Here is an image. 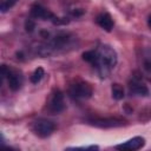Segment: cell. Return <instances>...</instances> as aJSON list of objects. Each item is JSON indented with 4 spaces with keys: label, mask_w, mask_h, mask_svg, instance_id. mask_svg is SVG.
<instances>
[{
    "label": "cell",
    "mask_w": 151,
    "mask_h": 151,
    "mask_svg": "<svg viewBox=\"0 0 151 151\" xmlns=\"http://www.w3.org/2000/svg\"><path fill=\"white\" fill-rule=\"evenodd\" d=\"M7 83H8V87L12 90V91H18L21 85H22V81H24V77L21 74L20 71L18 70H12L9 68V72L7 74Z\"/></svg>",
    "instance_id": "obj_8"
},
{
    "label": "cell",
    "mask_w": 151,
    "mask_h": 151,
    "mask_svg": "<svg viewBox=\"0 0 151 151\" xmlns=\"http://www.w3.org/2000/svg\"><path fill=\"white\" fill-rule=\"evenodd\" d=\"M70 96L74 99H87L92 96L93 88L86 81H78L70 87Z\"/></svg>",
    "instance_id": "obj_3"
},
{
    "label": "cell",
    "mask_w": 151,
    "mask_h": 151,
    "mask_svg": "<svg viewBox=\"0 0 151 151\" xmlns=\"http://www.w3.org/2000/svg\"><path fill=\"white\" fill-rule=\"evenodd\" d=\"M147 26H149V28L151 29V15H150L149 19H147Z\"/></svg>",
    "instance_id": "obj_17"
},
{
    "label": "cell",
    "mask_w": 151,
    "mask_h": 151,
    "mask_svg": "<svg viewBox=\"0 0 151 151\" xmlns=\"http://www.w3.org/2000/svg\"><path fill=\"white\" fill-rule=\"evenodd\" d=\"M18 2V0H1V5H0V9L2 13L7 12L9 8H12L15 4Z\"/></svg>",
    "instance_id": "obj_15"
},
{
    "label": "cell",
    "mask_w": 151,
    "mask_h": 151,
    "mask_svg": "<svg viewBox=\"0 0 151 151\" xmlns=\"http://www.w3.org/2000/svg\"><path fill=\"white\" fill-rule=\"evenodd\" d=\"M129 92L131 94L146 97L149 96V88L140 81V76H133L129 83Z\"/></svg>",
    "instance_id": "obj_5"
},
{
    "label": "cell",
    "mask_w": 151,
    "mask_h": 151,
    "mask_svg": "<svg viewBox=\"0 0 151 151\" xmlns=\"http://www.w3.org/2000/svg\"><path fill=\"white\" fill-rule=\"evenodd\" d=\"M111 94H112V98L116 99V100H122L125 96V92H124V87L118 84V83H114L112 84L111 86Z\"/></svg>",
    "instance_id": "obj_12"
},
{
    "label": "cell",
    "mask_w": 151,
    "mask_h": 151,
    "mask_svg": "<svg viewBox=\"0 0 151 151\" xmlns=\"http://www.w3.org/2000/svg\"><path fill=\"white\" fill-rule=\"evenodd\" d=\"M83 60H85L86 63L91 64L93 67L96 66V63H97V51L94 50H91V51H86L83 53Z\"/></svg>",
    "instance_id": "obj_13"
},
{
    "label": "cell",
    "mask_w": 151,
    "mask_h": 151,
    "mask_svg": "<svg viewBox=\"0 0 151 151\" xmlns=\"http://www.w3.org/2000/svg\"><path fill=\"white\" fill-rule=\"evenodd\" d=\"M88 124L97 127H117L124 125V120L119 118H94L90 119Z\"/></svg>",
    "instance_id": "obj_7"
},
{
    "label": "cell",
    "mask_w": 151,
    "mask_h": 151,
    "mask_svg": "<svg viewBox=\"0 0 151 151\" xmlns=\"http://www.w3.org/2000/svg\"><path fill=\"white\" fill-rule=\"evenodd\" d=\"M45 76V71H44V68L42 67H37L35 70H34V72L32 73V76H31V83L32 84H38L41 79H42V77Z\"/></svg>",
    "instance_id": "obj_14"
},
{
    "label": "cell",
    "mask_w": 151,
    "mask_h": 151,
    "mask_svg": "<svg viewBox=\"0 0 151 151\" xmlns=\"http://www.w3.org/2000/svg\"><path fill=\"white\" fill-rule=\"evenodd\" d=\"M29 13H31V17H32V18L41 19V20H51L52 22H53V20L57 18L50 9L42 7V6L39 5V4H34V5H32Z\"/></svg>",
    "instance_id": "obj_6"
},
{
    "label": "cell",
    "mask_w": 151,
    "mask_h": 151,
    "mask_svg": "<svg viewBox=\"0 0 151 151\" xmlns=\"http://www.w3.org/2000/svg\"><path fill=\"white\" fill-rule=\"evenodd\" d=\"M144 145H145V139L143 137H133V138L129 139L125 143L116 145L114 149H117V150H132V151H134V150L142 149Z\"/></svg>",
    "instance_id": "obj_9"
},
{
    "label": "cell",
    "mask_w": 151,
    "mask_h": 151,
    "mask_svg": "<svg viewBox=\"0 0 151 151\" xmlns=\"http://www.w3.org/2000/svg\"><path fill=\"white\" fill-rule=\"evenodd\" d=\"M142 68H143L145 76L151 80V48H147L143 52Z\"/></svg>",
    "instance_id": "obj_11"
},
{
    "label": "cell",
    "mask_w": 151,
    "mask_h": 151,
    "mask_svg": "<svg viewBox=\"0 0 151 151\" xmlns=\"http://www.w3.org/2000/svg\"><path fill=\"white\" fill-rule=\"evenodd\" d=\"M96 68L101 78H105L117 65V52L110 45H99L97 47Z\"/></svg>",
    "instance_id": "obj_1"
},
{
    "label": "cell",
    "mask_w": 151,
    "mask_h": 151,
    "mask_svg": "<svg viewBox=\"0 0 151 151\" xmlns=\"http://www.w3.org/2000/svg\"><path fill=\"white\" fill-rule=\"evenodd\" d=\"M31 130L33 133L40 138H47L50 137L54 130H55V124L52 120H48L46 118H39L34 120L31 124Z\"/></svg>",
    "instance_id": "obj_2"
},
{
    "label": "cell",
    "mask_w": 151,
    "mask_h": 151,
    "mask_svg": "<svg viewBox=\"0 0 151 151\" xmlns=\"http://www.w3.org/2000/svg\"><path fill=\"white\" fill-rule=\"evenodd\" d=\"M25 28H26V31L29 32V33L33 32L34 28H35V22H34L32 19H27L26 22H25Z\"/></svg>",
    "instance_id": "obj_16"
},
{
    "label": "cell",
    "mask_w": 151,
    "mask_h": 151,
    "mask_svg": "<svg viewBox=\"0 0 151 151\" xmlns=\"http://www.w3.org/2000/svg\"><path fill=\"white\" fill-rule=\"evenodd\" d=\"M65 109L64 94L60 90H55L48 101V111L51 113H60Z\"/></svg>",
    "instance_id": "obj_4"
},
{
    "label": "cell",
    "mask_w": 151,
    "mask_h": 151,
    "mask_svg": "<svg viewBox=\"0 0 151 151\" xmlns=\"http://www.w3.org/2000/svg\"><path fill=\"white\" fill-rule=\"evenodd\" d=\"M96 22L106 32H111L112 28H113V19L112 17L107 13V12H103V13H99L96 18Z\"/></svg>",
    "instance_id": "obj_10"
}]
</instances>
